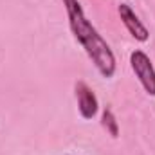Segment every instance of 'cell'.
Returning <instances> with one entry per match:
<instances>
[{
  "label": "cell",
  "mask_w": 155,
  "mask_h": 155,
  "mask_svg": "<svg viewBox=\"0 0 155 155\" xmlns=\"http://www.w3.org/2000/svg\"><path fill=\"white\" fill-rule=\"evenodd\" d=\"M61 2L65 5L67 18H69V27H71L76 41L85 49L87 56L92 60L97 72L107 79L112 78L116 74L117 63H116V56H114L110 45L107 43V40L90 24V20L87 18L79 0H61Z\"/></svg>",
  "instance_id": "cell-1"
},
{
  "label": "cell",
  "mask_w": 155,
  "mask_h": 155,
  "mask_svg": "<svg viewBox=\"0 0 155 155\" xmlns=\"http://www.w3.org/2000/svg\"><path fill=\"white\" fill-rule=\"evenodd\" d=\"M130 65H132V71L135 72V76L139 79V83L146 90V94L155 96V67L150 60V56L144 51L135 49L130 54Z\"/></svg>",
  "instance_id": "cell-2"
},
{
  "label": "cell",
  "mask_w": 155,
  "mask_h": 155,
  "mask_svg": "<svg viewBox=\"0 0 155 155\" xmlns=\"http://www.w3.org/2000/svg\"><path fill=\"white\" fill-rule=\"evenodd\" d=\"M76 99H78V110L83 119H94L97 110H99V101L94 94V90L85 83L78 81L76 83Z\"/></svg>",
  "instance_id": "cell-3"
},
{
  "label": "cell",
  "mask_w": 155,
  "mask_h": 155,
  "mask_svg": "<svg viewBox=\"0 0 155 155\" xmlns=\"http://www.w3.org/2000/svg\"><path fill=\"white\" fill-rule=\"evenodd\" d=\"M117 13L121 16V22L124 24V27L128 29V33L132 35V38H135L137 41H146L150 38V33L146 29V25L139 20V16L135 15V11L128 5V4H119Z\"/></svg>",
  "instance_id": "cell-4"
},
{
  "label": "cell",
  "mask_w": 155,
  "mask_h": 155,
  "mask_svg": "<svg viewBox=\"0 0 155 155\" xmlns=\"http://www.w3.org/2000/svg\"><path fill=\"white\" fill-rule=\"evenodd\" d=\"M101 124L107 128V132H108L112 137H117V135H119V124H117V119H116L114 112H112L110 108H105V110H103Z\"/></svg>",
  "instance_id": "cell-5"
}]
</instances>
